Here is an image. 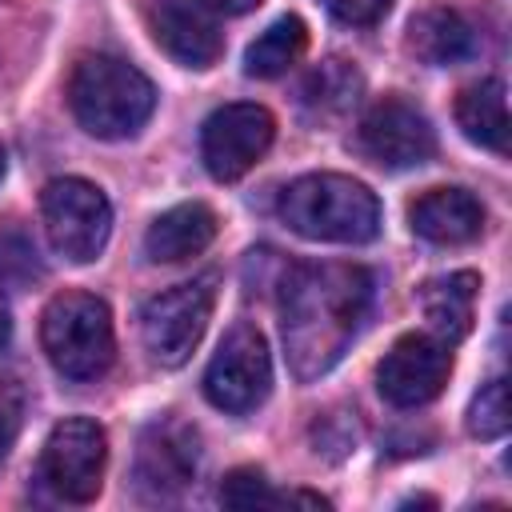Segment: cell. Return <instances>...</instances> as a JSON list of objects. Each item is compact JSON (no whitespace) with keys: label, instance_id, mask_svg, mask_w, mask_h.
<instances>
[{"label":"cell","instance_id":"cell-16","mask_svg":"<svg viewBox=\"0 0 512 512\" xmlns=\"http://www.w3.org/2000/svg\"><path fill=\"white\" fill-rule=\"evenodd\" d=\"M216 240V212L200 200L160 212L144 232V256L152 264H180Z\"/></svg>","mask_w":512,"mask_h":512},{"label":"cell","instance_id":"cell-12","mask_svg":"<svg viewBox=\"0 0 512 512\" xmlns=\"http://www.w3.org/2000/svg\"><path fill=\"white\" fill-rule=\"evenodd\" d=\"M448 372H452L448 344L428 332H408L384 352L376 368V388L396 408H420L440 396V388L448 384Z\"/></svg>","mask_w":512,"mask_h":512},{"label":"cell","instance_id":"cell-20","mask_svg":"<svg viewBox=\"0 0 512 512\" xmlns=\"http://www.w3.org/2000/svg\"><path fill=\"white\" fill-rule=\"evenodd\" d=\"M304 44H308L304 20H300V16H280V20H272V24L248 44V52H244V72L256 76V80H272V76L288 72V68L300 60Z\"/></svg>","mask_w":512,"mask_h":512},{"label":"cell","instance_id":"cell-15","mask_svg":"<svg viewBox=\"0 0 512 512\" xmlns=\"http://www.w3.org/2000/svg\"><path fill=\"white\" fill-rule=\"evenodd\" d=\"M480 48L476 40V28L456 12V8H444V4H432V8H420L412 20H408V52L428 64V68H448V64H464L472 60Z\"/></svg>","mask_w":512,"mask_h":512},{"label":"cell","instance_id":"cell-17","mask_svg":"<svg viewBox=\"0 0 512 512\" xmlns=\"http://www.w3.org/2000/svg\"><path fill=\"white\" fill-rule=\"evenodd\" d=\"M476 292H480L476 272H448V276H436V280L420 284L416 300H420V312H424L436 340L456 344V340L468 336L472 312H476Z\"/></svg>","mask_w":512,"mask_h":512},{"label":"cell","instance_id":"cell-25","mask_svg":"<svg viewBox=\"0 0 512 512\" xmlns=\"http://www.w3.org/2000/svg\"><path fill=\"white\" fill-rule=\"evenodd\" d=\"M12 440H16V416L0 404V464H4V456H8V448H12Z\"/></svg>","mask_w":512,"mask_h":512},{"label":"cell","instance_id":"cell-8","mask_svg":"<svg viewBox=\"0 0 512 512\" xmlns=\"http://www.w3.org/2000/svg\"><path fill=\"white\" fill-rule=\"evenodd\" d=\"M108 460V436L88 416L60 420L40 452V480L68 504H88L100 496Z\"/></svg>","mask_w":512,"mask_h":512},{"label":"cell","instance_id":"cell-4","mask_svg":"<svg viewBox=\"0 0 512 512\" xmlns=\"http://www.w3.org/2000/svg\"><path fill=\"white\" fill-rule=\"evenodd\" d=\"M40 344L52 368L68 380H96L112 368L116 332L112 312L92 292H60L40 316Z\"/></svg>","mask_w":512,"mask_h":512},{"label":"cell","instance_id":"cell-1","mask_svg":"<svg viewBox=\"0 0 512 512\" xmlns=\"http://www.w3.org/2000/svg\"><path fill=\"white\" fill-rule=\"evenodd\" d=\"M372 308V272L340 260L296 264L280 280L284 356L300 384L324 376L356 340Z\"/></svg>","mask_w":512,"mask_h":512},{"label":"cell","instance_id":"cell-22","mask_svg":"<svg viewBox=\"0 0 512 512\" xmlns=\"http://www.w3.org/2000/svg\"><path fill=\"white\" fill-rule=\"evenodd\" d=\"M40 280V256L20 228H0V292H16Z\"/></svg>","mask_w":512,"mask_h":512},{"label":"cell","instance_id":"cell-11","mask_svg":"<svg viewBox=\"0 0 512 512\" xmlns=\"http://www.w3.org/2000/svg\"><path fill=\"white\" fill-rule=\"evenodd\" d=\"M276 120L260 104H224L204 120L200 156L212 180H240L272 144Z\"/></svg>","mask_w":512,"mask_h":512},{"label":"cell","instance_id":"cell-28","mask_svg":"<svg viewBox=\"0 0 512 512\" xmlns=\"http://www.w3.org/2000/svg\"><path fill=\"white\" fill-rule=\"evenodd\" d=\"M4 168H8V156H4V144H0V180H4Z\"/></svg>","mask_w":512,"mask_h":512},{"label":"cell","instance_id":"cell-10","mask_svg":"<svg viewBox=\"0 0 512 512\" xmlns=\"http://www.w3.org/2000/svg\"><path fill=\"white\" fill-rule=\"evenodd\" d=\"M356 144L380 168H416V164L432 160L436 132H432L428 116L412 100H404V96H380L360 116Z\"/></svg>","mask_w":512,"mask_h":512},{"label":"cell","instance_id":"cell-26","mask_svg":"<svg viewBox=\"0 0 512 512\" xmlns=\"http://www.w3.org/2000/svg\"><path fill=\"white\" fill-rule=\"evenodd\" d=\"M216 12H228V16H240V12H252L260 0H208Z\"/></svg>","mask_w":512,"mask_h":512},{"label":"cell","instance_id":"cell-13","mask_svg":"<svg viewBox=\"0 0 512 512\" xmlns=\"http://www.w3.org/2000/svg\"><path fill=\"white\" fill-rule=\"evenodd\" d=\"M148 24L156 44L184 68H212L224 52V32L208 0H152Z\"/></svg>","mask_w":512,"mask_h":512},{"label":"cell","instance_id":"cell-5","mask_svg":"<svg viewBox=\"0 0 512 512\" xmlns=\"http://www.w3.org/2000/svg\"><path fill=\"white\" fill-rule=\"evenodd\" d=\"M40 216H44L48 244L72 264L96 260L108 244V232H112L108 196L96 184L80 180V176L48 180L44 192H40Z\"/></svg>","mask_w":512,"mask_h":512},{"label":"cell","instance_id":"cell-27","mask_svg":"<svg viewBox=\"0 0 512 512\" xmlns=\"http://www.w3.org/2000/svg\"><path fill=\"white\" fill-rule=\"evenodd\" d=\"M8 336H12V320H8V308L0 304V348L8 344Z\"/></svg>","mask_w":512,"mask_h":512},{"label":"cell","instance_id":"cell-23","mask_svg":"<svg viewBox=\"0 0 512 512\" xmlns=\"http://www.w3.org/2000/svg\"><path fill=\"white\" fill-rule=\"evenodd\" d=\"M220 504L228 508H276L284 504V492H272L260 468H236L220 484Z\"/></svg>","mask_w":512,"mask_h":512},{"label":"cell","instance_id":"cell-21","mask_svg":"<svg viewBox=\"0 0 512 512\" xmlns=\"http://www.w3.org/2000/svg\"><path fill=\"white\" fill-rule=\"evenodd\" d=\"M508 424H512V412H508V380L496 376V380H488L472 396V404H468V432L480 436V440H496V436L508 432Z\"/></svg>","mask_w":512,"mask_h":512},{"label":"cell","instance_id":"cell-24","mask_svg":"<svg viewBox=\"0 0 512 512\" xmlns=\"http://www.w3.org/2000/svg\"><path fill=\"white\" fill-rule=\"evenodd\" d=\"M340 24H356V28H368V24H376V20H384L388 16V8H392V0H320Z\"/></svg>","mask_w":512,"mask_h":512},{"label":"cell","instance_id":"cell-3","mask_svg":"<svg viewBox=\"0 0 512 512\" xmlns=\"http://www.w3.org/2000/svg\"><path fill=\"white\" fill-rule=\"evenodd\" d=\"M280 220L320 244H368L380 232V200L368 184L340 172H308L276 200Z\"/></svg>","mask_w":512,"mask_h":512},{"label":"cell","instance_id":"cell-6","mask_svg":"<svg viewBox=\"0 0 512 512\" xmlns=\"http://www.w3.org/2000/svg\"><path fill=\"white\" fill-rule=\"evenodd\" d=\"M212 304H216V276H196L168 292H156L140 308V336L148 356L160 368H180L196 352L212 320Z\"/></svg>","mask_w":512,"mask_h":512},{"label":"cell","instance_id":"cell-18","mask_svg":"<svg viewBox=\"0 0 512 512\" xmlns=\"http://www.w3.org/2000/svg\"><path fill=\"white\" fill-rule=\"evenodd\" d=\"M360 92H364V76L348 60L328 56V60H320L304 76V84H300V108H304V116L312 124H332V120H344L356 108Z\"/></svg>","mask_w":512,"mask_h":512},{"label":"cell","instance_id":"cell-2","mask_svg":"<svg viewBox=\"0 0 512 512\" xmlns=\"http://www.w3.org/2000/svg\"><path fill=\"white\" fill-rule=\"evenodd\" d=\"M68 108L88 136L128 140L148 124L156 108V88L136 64L108 52H88L72 64Z\"/></svg>","mask_w":512,"mask_h":512},{"label":"cell","instance_id":"cell-14","mask_svg":"<svg viewBox=\"0 0 512 512\" xmlns=\"http://www.w3.org/2000/svg\"><path fill=\"white\" fill-rule=\"evenodd\" d=\"M408 224L428 244H468L484 232V204L464 188H428L412 200Z\"/></svg>","mask_w":512,"mask_h":512},{"label":"cell","instance_id":"cell-19","mask_svg":"<svg viewBox=\"0 0 512 512\" xmlns=\"http://www.w3.org/2000/svg\"><path fill=\"white\" fill-rule=\"evenodd\" d=\"M456 124H460V132L472 144L504 156L508 152V96H504V80L492 76V80L468 84L456 96Z\"/></svg>","mask_w":512,"mask_h":512},{"label":"cell","instance_id":"cell-9","mask_svg":"<svg viewBox=\"0 0 512 512\" xmlns=\"http://www.w3.org/2000/svg\"><path fill=\"white\" fill-rule=\"evenodd\" d=\"M200 464V432L180 416H156L136 440V488L148 500L180 496Z\"/></svg>","mask_w":512,"mask_h":512},{"label":"cell","instance_id":"cell-7","mask_svg":"<svg viewBox=\"0 0 512 512\" xmlns=\"http://www.w3.org/2000/svg\"><path fill=\"white\" fill-rule=\"evenodd\" d=\"M272 392V356L256 324H232L216 356L204 368V396L212 408L244 416L260 408Z\"/></svg>","mask_w":512,"mask_h":512}]
</instances>
